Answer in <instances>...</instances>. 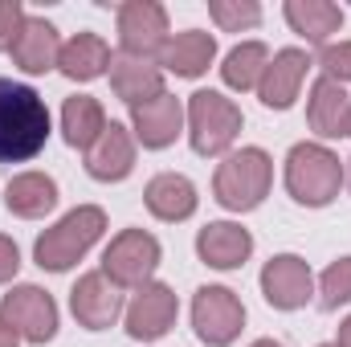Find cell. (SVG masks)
Returning <instances> with one entry per match:
<instances>
[{
	"label": "cell",
	"mask_w": 351,
	"mask_h": 347,
	"mask_svg": "<svg viewBox=\"0 0 351 347\" xmlns=\"http://www.w3.org/2000/svg\"><path fill=\"white\" fill-rule=\"evenodd\" d=\"M49 139V106L25 82L0 78V164L33 160Z\"/></svg>",
	"instance_id": "6da1fadb"
},
{
	"label": "cell",
	"mask_w": 351,
	"mask_h": 347,
	"mask_svg": "<svg viewBox=\"0 0 351 347\" xmlns=\"http://www.w3.org/2000/svg\"><path fill=\"white\" fill-rule=\"evenodd\" d=\"M102 233H106V213H102L98 204H78L74 213H66L53 229H45V233L37 237L33 261H37L41 270L62 274V270H70V265H78V261L86 258L90 246H94Z\"/></svg>",
	"instance_id": "7a4b0ae2"
},
{
	"label": "cell",
	"mask_w": 351,
	"mask_h": 347,
	"mask_svg": "<svg viewBox=\"0 0 351 347\" xmlns=\"http://www.w3.org/2000/svg\"><path fill=\"white\" fill-rule=\"evenodd\" d=\"M343 188V164L331 147L323 143H294L286 156V192L306 204V208H323L339 196Z\"/></svg>",
	"instance_id": "3957f363"
},
{
	"label": "cell",
	"mask_w": 351,
	"mask_h": 347,
	"mask_svg": "<svg viewBox=\"0 0 351 347\" xmlns=\"http://www.w3.org/2000/svg\"><path fill=\"white\" fill-rule=\"evenodd\" d=\"M269 184H274V160L262 147H241L221 160V168L213 176V196L229 213H250L265 200Z\"/></svg>",
	"instance_id": "277c9868"
},
{
	"label": "cell",
	"mask_w": 351,
	"mask_h": 347,
	"mask_svg": "<svg viewBox=\"0 0 351 347\" xmlns=\"http://www.w3.org/2000/svg\"><path fill=\"white\" fill-rule=\"evenodd\" d=\"M241 106L233 98H225L221 90H196L188 98V139H192V152L213 160V156H225L237 135H241Z\"/></svg>",
	"instance_id": "5b68a950"
},
{
	"label": "cell",
	"mask_w": 351,
	"mask_h": 347,
	"mask_svg": "<svg viewBox=\"0 0 351 347\" xmlns=\"http://www.w3.org/2000/svg\"><path fill=\"white\" fill-rule=\"evenodd\" d=\"M156 265H160V241L147 229H123L102 254V274L119 290H127V286L139 290L143 282H152Z\"/></svg>",
	"instance_id": "8992f818"
},
{
	"label": "cell",
	"mask_w": 351,
	"mask_h": 347,
	"mask_svg": "<svg viewBox=\"0 0 351 347\" xmlns=\"http://www.w3.org/2000/svg\"><path fill=\"white\" fill-rule=\"evenodd\" d=\"M192 327L200 344L229 347L245 327V302L229 286H200L192 298Z\"/></svg>",
	"instance_id": "52a82bcc"
},
{
	"label": "cell",
	"mask_w": 351,
	"mask_h": 347,
	"mask_svg": "<svg viewBox=\"0 0 351 347\" xmlns=\"http://www.w3.org/2000/svg\"><path fill=\"white\" fill-rule=\"evenodd\" d=\"M0 319L29 344H49L58 335V302L41 286H12L0 298Z\"/></svg>",
	"instance_id": "ba28073f"
},
{
	"label": "cell",
	"mask_w": 351,
	"mask_h": 347,
	"mask_svg": "<svg viewBox=\"0 0 351 347\" xmlns=\"http://www.w3.org/2000/svg\"><path fill=\"white\" fill-rule=\"evenodd\" d=\"M176 315H180V302H176V290L168 282H143V286L131 294L127 311H123L127 335H131V339H143V344L168 335L176 327Z\"/></svg>",
	"instance_id": "9c48e42d"
},
{
	"label": "cell",
	"mask_w": 351,
	"mask_h": 347,
	"mask_svg": "<svg viewBox=\"0 0 351 347\" xmlns=\"http://www.w3.org/2000/svg\"><path fill=\"white\" fill-rule=\"evenodd\" d=\"M168 8L156 0H127L119 4V41L123 53H139V58H160V49L168 45Z\"/></svg>",
	"instance_id": "30bf717a"
},
{
	"label": "cell",
	"mask_w": 351,
	"mask_h": 347,
	"mask_svg": "<svg viewBox=\"0 0 351 347\" xmlns=\"http://www.w3.org/2000/svg\"><path fill=\"white\" fill-rule=\"evenodd\" d=\"M70 311H74V319H78L86 331H106V327L119 323V315H123L127 307H123V290H119L102 270H94V274H82V278L74 282V290H70Z\"/></svg>",
	"instance_id": "8fae6325"
},
{
	"label": "cell",
	"mask_w": 351,
	"mask_h": 347,
	"mask_svg": "<svg viewBox=\"0 0 351 347\" xmlns=\"http://www.w3.org/2000/svg\"><path fill=\"white\" fill-rule=\"evenodd\" d=\"M262 294L274 311H298L315 294V274L298 254H278L262 270Z\"/></svg>",
	"instance_id": "7c38bea8"
},
{
	"label": "cell",
	"mask_w": 351,
	"mask_h": 347,
	"mask_svg": "<svg viewBox=\"0 0 351 347\" xmlns=\"http://www.w3.org/2000/svg\"><path fill=\"white\" fill-rule=\"evenodd\" d=\"M110 90L127 102V106H143L152 98L164 94V70L156 58H139V53H110Z\"/></svg>",
	"instance_id": "4fadbf2b"
},
{
	"label": "cell",
	"mask_w": 351,
	"mask_h": 347,
	"mask_svg": "<svg viewBox=\"0 0 351 347\" xmlns=\"http://www.w3.org/2000/svg\"><path fill=\"white\" fill-rule=\"evenodd\" d=\"M311 53L306 49H278L265 66L262 82H258V98H262L269 110H290L298 90L306 82V70H311Z\"/></svg>",
	"instance_id": "5bb4252c"
},
{
	"label": "cell",
	"mask_w": 351,
	"mask_h": 347,
	"mask_svg": "<svg viewBox=\"0 0 351 347\" xmlns=\"http://www.w3.org/2000/svg\"><path fill=\"white\" fill-rule=\"evenodd\" d=\"M180 127H184V106H180V98L168 94V90H164L160 98L143 102V106H131V131H135V139H139L143 147H152V152L172 147L176 135H180Z\"/></svg>",
	"instance_id": "9a60e30c"
},
{
	"label": "cell",
	"mask_w": 351,
	"mask_h": 347,
	"mask_svg": "<svg viewBox=\"0 0 351 347\" xmlns=\"http://www.w3.org/2000/svg\"><path fill=\"white\" fill-rule=\"evenodd\" d=\"M196 254L213 270H237L254 254V237L237 221H213L196 233Z\"/></svg>",
	"instance_id": "2e32d148"
},
{
	"label": "cell",
	"mask_w": 351,
	"mask_h": 347,
	"mask_svg": "<svg viewBox=\"0 0 351 347\" xmlns=\"http://www.w3.org/2000/svg\"><path fill=\"white\" fill-rule=\"evenodd\" d=\"M135 168V139L123 123H106V131L98 135V143L86 152V172L102 184H119Z\"/></svg>",
	"instance_id": "e0dca14e"
},
{
	"label": "cell",
	"mask_w": 351,
	"mask_h": 347,
	"mask_svg": "<svg viewBox=\"0 0 351 347\" xmlns=\"http://www.w3.org/2000/svg\"><path fill=\"white\" fill-rule=\"evenodd\" d=\"M12 62L25 70V74H49L62 58V41H58V29L45 21V16H25L16 41H12Z\"/></svg>",
	"instance_id": "ac0fdd59"
},
{
	"label": "cell",
	"mask_w": 351,
	"mask_h": 347,
	"mask_svg": "<svg viewBox=\"0 0 351 347\" xmlns=\"http://www.w3.org/2000/svg\"><path fill=\"white\" fill-rule=\"evenodd\" d=\"M217 58V37L204 29H184L168 37V45L160 49V70H172L176 78H200Z\"/></svg>",
	"instance_id": "d6986e66"
},
{
	"label": "cell",
	"mask_w": 351,
	"mask_h": 347,
	"mask_svg": "<svg viewBox=\"0 0 351 347\" xmlns=\"http://www.w3.org/2000/svg\"><path fill=\"white\" fill-rule=\"evenodd\" d=\"M282 16L311 45H331V33L343 29V8L331 4V0H286Z\"/></svg>",
	"instance_id": "ffe728a7"
},
{
	"label": "cell",
	"mask_w": 351,
	"mask_h": 347,
	"mask_svg": "<svg viewBox=\"0 0 351 347\" xmlns=\"http://www.w3.org/2000/svg\"><path fill=\"white\" fill-rule=\"evenodd\" d=\"M4 204H8L12 217L37 221V217H45V213L58 208V184H53V176H45V172H21L8 180Z\"/></svg>",
	"instance_id": "44dd1931"
},
{
	"label": "cell",
	"mask_w": 351,
	"mask_h": 347,
	"mask_svg": "<svg viewBox=\"0 0 351 347\" xmlns=\"http://www.w3.org/2000/svg\"><path fill=\"white\" fill-rule=\"evenodd\" d=\"M143 200H147V213L160 221H188L196 213V184L180 172H160L147 184Z\"/></svg>",
	"instance_id": "7402d4cb"
},
{
	"label": "cell",
	"mask_w": 351,
	"mask_h": 347,
	"mask_svg": "<svg viewBox=\"0 0 351 347\" xmlns=\"http://www.w3.org/2000/svg\"><path fill=\"white\" fill-rule=\"evenodd\" d=\"M58 70L70 78V82H94L110 70V45L98 37V33H78L62 45V58H58Z\"/></svg>",
	"instance_id": "603a6c76"
},
{
	"label": "cell",
	"mask_w": 351,
	"mask_h": 347,
	"mask_svg": "<svg viewBox=\"0 0 351 347\" xmlns=\"http://www.w3.org/2000/svg\"><path fill=\"white\" fill-rule=\"evenodd\" d=\"M348 94L339 82L331 78H319L311 86V98H306V123L319 139H339L343 135V123H348Z\"/></svg>",
	"instance_id": "cb8c5ba5"
},
{
	"label": "cell",
	"mask_w": 351,
	"mask_h": 347,
	"mask_svg": "<svg viewBox=\"0 0 351 347\" xmlns=\"http://www.w3.org/2000/svg\"><path fill=\"white\" fill-rule=\"evenodd\" d=\"M102 131H106V110H102L98 98H90V94L66 98V106H62V135H66L70 147L90 152Z\"/></svg>",
	"instance_id": "d4e9b609"
},
{
	"label": "cell",
	"mask_w": 351,
	"mask_h": 347,
	"mask_svg": "<svg viewBox=\"0 0 351 347\" xmlns=\"http://www.w3.org/2000/svg\"><path fill=\"white\" fill-rule=\"evenodd\" d=\"M265 66H269V49H265L262 41H241V45H233V49L225 53L221 78H225L229 90H241V94H245V90H258Z\"/></svg>",
	"instance_id": "484cf974"
},
{
	"label": "cell",
	"mask_w": 351,
	"mask_h": 347,
	"mask_svg": "<svg viewBox=\"0 0 351 347\" xmlns=\"http://www.w3.org/2000/svg\"><path fill=\"white\" fill-rule=\"evenodd\" d=\"M208 16L225 33H241V29L262 25V4L258 0H208Z\"/></svg>",
	"instance_id": "4316f807"
},
{
	"label": "cell",
	"mask_w": 351,
	"mask_h": 347,
	"mask_svg": "<svg viewBox=\"0 0 351 347\" xmlns=\"http://www.w3.org/2000/svg\"><path fill=\"white\" fill-rule=\"evenodd\" d=\"M343 302H351V258L331 261L319 278V307L323 311H339Z\"/></svg>",
	"instance_id": "83f0119b"
},
{
	"label": "cell",
	"mask_w": 351,
	"mask_h": 347,
	"mask_svg": "<svg viewBox=\"0 0 351 347\" xmlns=\"http://www.w3.org/2000/svg\"><path fill=\"white\" fill-rule=\"evenodd\" d=\"M319 66H323V78L331 82H351V41H335V45H323L319 49Z\"/></svg>",
	"instance_id": "f1b7e54d"
},
{
	"label": "cell",
	"mask_w": 351,
	"mask_h": 347,
	"mask_svg": "<svg viewBox=\"0 0 351 347\" xmlns=\"http://www.w3.org/2000/svg\"><path fill=\"white\" fill-rule=\"evenodd\" d=\"M21 25H25V8H21V0H0V49H4V53L12 49Z\"/></svg>",
	"instance_id": "f546056e"
},
{
	"label": "cell",
	"mask_w": 351,
	"mask_h": 347,
	"mask_svg": "<svg viewBox=\"0 0 351 347\" xmlns=\"http://www.w3.org/2000/svg\"><path fill=\"white\" fill-rule=\"evenodd\" d=\"M16 270H21V250H16V241H12V237H4V233H0V282L16 278Z\"/></svg>",
	"instance_id": "4dcf8cb0"
},
{
	"label": "cell",
	"mask_w": 351,
	"mask_h": 347,
	"mask_svg": "<svg viewBox=\"0 0 351 347\" xmlns=\"http://www.w3.org/2000/svg\"><path fill=\"white\" fill-rule=\"evenodd\" d=\"M0 347H21V335H16L4 319H0Z\"/></svg>",
	"instance_id": "1f68e13d"
},
{
	"label": "cell",
	"mask_w": 351,
	"mask_h": 347,
	"mask_svg": "<svg viewBox=\"0 0 351 347\" xmlns=\"http://www.w3.org/2000/svg\"><path fill=\"white\" fill-rule=\"evenodd\" d=\"M335 347H351V315L339 323V339H335Z\"/></svg>",
	"instance_id": "d6a6232c"
},
{
	"label": "cell",
	"mask_w": 351,
	"mask_h": 347,
	"mask_svg": "<svg viewBox=\"0 0 351 347\" xmlns=\"http://www.w3.org/2000/svg\"><path fill=\"white\" fill-rule=\"evenodd\" d=\"M250 347H282L278 339H258V344H250Z\"/></svg>",
	"instance_id": "836d02e7"
},
{
	"label": "cell",
	"mask_w": 351,
	"mask_h": 347,
	"mask_svg": "<svg viewBox=\"0 0 351 347\" xmlns=\"http://www.w3.org/2000/svg\"><path fill=\"white\" fill-rule=\"evenodd\" d=\"M343 135L351 139V102H348V123H343Z\"/></svg>",
	"instance_id": "e575fe53"
},
{
	"label": "cell",
	"mask_w": 351,
	"mask_h": 347,
	"mask_svg": "<svg viewBox=\"0 0 351 347\" xmlns=\"http://www.w3.org/2000/svg\"><path fill=\"white\" fill-rule=\"evenodd\" d=\"M348 164H351V160H348ZM348 184H351V168H348Z\"/></svg>",
	"instance_id": "d590c367"
},
{
	"label": "cell",
	"mask_w": 351,
	"mask_h": 347,
	"mask_svg": "<svg viewBox=\"0 0 351 347\" xmlns=\"http://www.w3.org/2000/svg\"><path fill=\"white\" fill-rule=\"evenodd\" d=\"M319 347H335V344H319Z\"/></svg>",
	"instance_id": "8d00e7d4"
}]
</instances>
